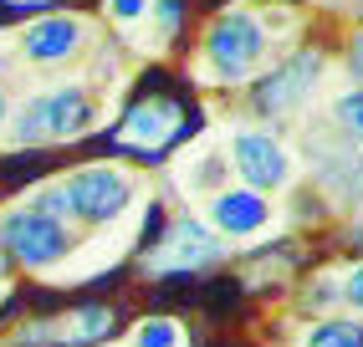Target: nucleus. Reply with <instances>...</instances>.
<instances>
[{"instance_id":"obj_1","label":"nucleus","mask_w":363,"mask_h":347,"mask_svg":"<svg viewBox=\"0 0 363 347\" xmlns=\"http://www.w3.org/2000/svg\"><path fill=\"white\" fill-rule=\"evenodd\" d=\"M36 205H46L52 215H62L67 225H77V230H103V225H118L133 200H138V179L123 169V164H77V169H67L57 184H41L31 194Z\"/></svg>"},{"instance_id":"obj_2","label":"nucleus","mask_w":363,"mask_h":347,"mask_svg":"<svg viewBox=\"0 0 363 347\" xmlns=\"http://www.w3.org/2000/svg\"><path fill=\"white\" fill-rule=\"evenodd\" d=\"M103 123L98 92L82 82H62V87H41L31 92L21 108L6 113V143L16 148H41V143H77Z\"/></svg>"},{"instance_id":"obj_3","label":"nucleus","mask_w":363,"mask_h":347,"mask_svg":"<svg viewBox=\"0 0 363 347\" xmlns=\"http://www.w3.org/2000/svg\"><path fill=\"white\" fill-rule=\"evenodd\" d=\"M77 251V225H67L36 200H21L0 215V256L21 271H57Z\"/></svg>"},{"instance_id":"obj_4","label":"nucleus","mask_w":363,"mask_h":347,"mask_svg":"<svg viewBox=\"0 0 363 347\" xmlns=\"http://www.w3.org/2000/svg\"><path fill=\"white\" fill-rule=\"evenodd\" d=\"M200 57H205V72H210V82H246L256 77V67L266 62V26H261V16L256 11H220L210 21V31H205V46H200Z\"/></svg>"},{"instance_id":"obj_5","label":"nucleus","mask_w":363,"mask_h":347,"mask_svg":"<svg viewBox=\"0 0 363 347\" xmlns=\"http://www.w3.org/2000/svg\"><path fill=\"white\" fill-rule=\"evenodd\" d=\"M184 138H189V118L179 108V97H169V92L138 97V103H128V113L113 123V143L138 154V159H164L169 148L184 143Z\"/></svg>"},{"instance_id":"obj_6","label":"nucleus","mask_w":363,"mask_h":347,"mask_svg":"<svg viewBox=\"0 0 363 347\" xmlns=\"http://www.w3.org/2000/svg\"><path fill=\"white\" fill-rule=\"evenodd\" d=\"M220 256H225V240L210 230L205 215H174L159 245L143 256V271L149 276H189V271H210Z\"/></svg>"},{"instance_id":"obj_7","label":"nucleus","mask_w":363,"mask_h":347,"mask_svg":"<svg viewBox=\"0 0 363 347\" xmlns=\"http://www.w3.org/2000/svg\"><path fill=\"white\" fill-rule=\"evenodd\" d=\"M318 77H323V52L318 46H297V52H286L281 62H272V72H261L251 82V108L261 118H286L312 97Z\"/></svg>"},{"instance_id":"obj_8","label":"nucleus","mask_w":363,"mask_h":347,"mask_svg":"<svg viewBox=\"0 0 363 347\" xmlns=\"http://www.w3.org/2000/svg\"><path fill=\"white\" fill-rule=\"evenodd\" d=\"M225 164L235 174V184H246L256 194H277V189L292 184V154L266 128H235L225 143Z\"/></svg>"},{"instance_id":"obj_9","label":"nucleus","mask_w":363,"mask_h":347,"mask_svg":"<svg viewBox=\"0 0 363 347\" xmlns=\"http://www.w3.org/2000/svg\"><path fill=\"white\" fill-rule=\"evenodd\" d=\"M82 46H87V21L82 16L46 11V16L21 26V52H26L31 67H62L72 57H82Z\"/></svg>"},{"instance_id":"obj_10","label":"nucleus","mask_w":363,"mask_h":347,"mask_svg":"<svg viewBox=\"0 0 363 347\" xmlns=\"http://www.w3.org/2000/svg\"><path fill=\"white\" fill-rule=\"evenodd\" d=\"M205 220L220 240H251L272 225V200L246 189V184H225L205 200Z\"/></svg>"},{"instance_id":"obj_11","label":"nucleus","mask_w":363,"mask_h":347,"mask_svg":"<svg viewBox=\"0 0 363 347\" xmlns=\"http://www.w3.org/2000/svg\"><path fill=\"white\" fill-rule=\"evenodd\" d=\"M62 332H67L72 347H98V342H108V337L118 332V312H113L108 302H82V307L67 312Z\"/></svg>"},{"instance_id":"obj_12","label":"nucleus","mask_w":363,"mask_h":347,"mask_svg":"<svg viewBox=\"0 0 363 347\" xmlns=\"http://www.w3.org/2000/svg\"><path fill=\"white\" fill-rule=\"evenodd\" d=\"M302 347H363V317H318L302 332Z\"/></svg>"},{"instance_id":"obj_13","label":"nucleus","mask_w":363,"mask_h":347,"mask_svg":"<svg viewBox=\"0 0 363 347\" xmlns=\"http://www.w3.org/2000/svg\"><path fill=\"white\" fill-rule=\"evenodd\" d=\"M128 347H184V327L174 317H143V322H133Z\"/></svg>"},{"instance_id":"obj_14","label":"nucleus","mask_w":363,"mask_h":347,"mask_svg":"<svg viewBox=\"0 0 363 347\" xmlns=\"http://www.w3.org/2000/svg\"><path fill=\"white\" fill-rule=\"evenodd\" d=\"M333 118L337 123H343V133L363 148V87L358 92H343V97H337V103H333Z\"/></svg>"},{"instance_id":"obj_15","label":"nucleus","mask_w":363,"mask_h":347,"mask_svg":"<svg viewBox=\"0 0 363 347\" xmlns=\"http://www.w3.org/2000/svg\"><path fill=\"white\" fill-rule=\"evenodd\" d=\"M154 31H159V41H174V31L184 26V0H154Z\"/></svg>"},{"instance_id":"obj_16","label":"nucleus","mask_w":363,"mask_h":347,"mask_svg":"<svg viewBox=\"0 0 363 347\" xmlns=\"http://www.w3.org/2000/svg\"><path fill=\"white\" fill-rule=\"evenodd\" d=\"M337 296H343V307H348V312H358V317H363V261H358V266H348L343 276H337Z\"/></svg>"},{"instance_id":"obj_17","label":"nucleus","mask_w":363,"mask_h":347,"mask_svg":"<svg viewBox=\"0 0 363 347\" xmlns=\"http://www.w3.org/2000/svg\"><path fill=\"white\" fill-rule=\"evenodd\" d=\"M149 6H154V0H103V11L118 21V26H133V21H143V16H149Z\"/></svg>"},{"instance_id":"obj_18","label":"nucleus","mask_w":363,"mask_h":347,"mask_svg":"<svg viewBox=\"0 0 363 347\" xmlns=\"http://www.w3.org/2000/svg\"><path fill=\"white\" fill-rule=\"evenodd\" d=\"M343 302V296H337V281L333 276H318L307 286V312H323V307H337Z\"/></svg>"},{"instance_id":"obj_19","label":"nucleus","mask_w":363,"mask_h":347,"mask_svg":"<svg viewBox=\"0 0 363 347\" xmlns=\"http://www.w3.org/2000/svg\"><path fill=\"white\" fill-rule=\"evenodd\" d=\"M348 67H353V72H358V77H363V36L353 41V52H348Z\"/></svg>"},{"instance_id":"obj_20","label":"nucleus","mask_w":363,"mask_h":347,"mask_svg":"<svg viewBox=\"0 0 363 347\" xmlns=\"http://www.w3.org/2000/svg\"><path fill=\"white\" fill-rule=\"evenodd\" d=\"M6 6H16V11H41V6H52V0H6Z\"/></svg>"},{"instance_id":"obj_21","label":"nucleus","mask_w":363,"mask_h":347,"mask_svg":"<svg viewBox=\"0 0 363 347\" xmlns=\"http://www.w3.org/2000/svg\"><path fill=\"white\" fill-rule=\"evenodd\" d=\"M6 113H11V97H6V87H0V123H6Z\"/></svg>"},{"instance_id":"obj_22","label":"nucleus","mask_w":363,"mask_h":347,"mask_svg":"<svg viewBox=\"0 0 363 347\" xmlns=\"http://www.w3.org/2000/svg\"><path fill=\"white\" fill-rule=\"evenodd\" d=\"M6 72H11V57H6V52H0V77H6Z\"/></svg>"}]
</instances>
